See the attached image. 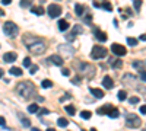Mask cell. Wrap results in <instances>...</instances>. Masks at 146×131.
Listing matches in <instances>:
<instances>
[{
    "label": "cell",
    "instance_id": "35",
    "mask_svg": "<svg viewBox=\"0 0 146 131\" xmlns=\"http://www.w3.org/2000/svg\"><path fill=\"white\" fill-rule=\"evenodd\" d=\"M121 64H123V63H121V60H117V61H111V66H113L114 68H120V67H121Z\"/></svg>",
    "mask_w": 146,
    "mask_h": 131
},
{
    "label": "cell",
    "instance_id": "21",
    "mask_svg": "<svg viewBox=\"0 0 146 131\" xmlns=\"http://www.w3.org/2000/svg\"><path fill=\"white\" fill-rule=\"evenodd\" d=\"M118 115H120V111H118L117 108H114V106L111 108V111L108 112V117H110V118H118Z\"/></svg>",
    "mask_w": 146,
    "mask_h": 131
},
{
    "label": "cell",
    "instance_id": "2",
    "mask_svg": "<svg viewBox=\"0 0 146 131\" xmlns=\"http://www.w3.org/2000/svg\"><path fill=\"white\" fill-rule=\"evenodd\" d=\"M3 32L7 35V37L15 38L16 35L19 34V28H18V25H15L13 22L7 20V22H5V25H3Z\"/></svg>",
    "mask_w": 146,
    "mask_h": 131
},
{
    "label": "cell",
    "instance_id": "23",
    "mask_svg": "<svg viewBox=\"0 0 146 131\" xmlns=\"http://www.w3.org/2000/svg\"><path fill=\"white\" fill-rule=\"evenodd\" d=\"M75 12H76L78 16H82L83 12H85V7H83L82 5H76V6H75Z\"/></svg>",
    "mask_w": 146,
    "mask_h": 131
},
{
    "label": "cell",
    "instance_id": "45",
    "mask_svg": "<svg viewBox=\"0 0 146 131\" xmlns=\"http://www.w3.org/2000/svg\"><path fill=\"white\" fill-rule=\"evenodd\" d=\"M85 22H86V23H91V15H86V16H85Z\"/></svg>",
    "mask_w": 146,
    "mask_h": 131
},
{
    "label": "cell",
    "instance_id": "9",
    "mask_svg": "<svg viewBox=\"0 0 146 131\" xmlns=\"http://www.w3.org/2000/svg\"><path fill=\"white\" fill-rule=\"evenodd\" d=\"M111 51H113L115 55H118V57H123V55L127 54V50L124 48L123 45H120V44H113V45H111Z\"/></svg>",
    "mask_w": 146,
    "mask_h": 131
},
{
    "label": "cell",
    "instance_id": "11",
    "mask_svg": "<svg viewBox=\"0 0 146 131\" xmlns=\"http://www.w3.org/2000/svg\"><path fill=\"white\" fill-rule=\"evenodd\" d=\"M94 32H95V38L98 39V41H101V42H105V41H107V38H108V37H107V34L102 32L100 28H95Z\"/></svg>",
    "mask_w": 146,
    "mask_h": 131
},
{
    "label": "cell",
    "instance_id": "42",
    "mask_svg": "<svg viewBox=\"0 0 146 131\" xmlns=\"http://www.w3.org/2000/svg\"><path fill=\"white\" fill-rule=\"evenodd\" d=\"M142 63L140 61H135V63H133V67H135V68H142Z\"/></svg>",
    "mask_w": 146,
    "mask_h": 131
},
{
    "label": "cell",
    "instance_id": "44",
    "mask_svg": "<svg viewBox=\"0 0 146 131\" xmlns=\"http://www.w3.org/2000/svg\"><path fill=\"white\" fill-rule=\"evenodd\" d=\"M140 114H143V115H146V105H143V106H140Z\"/></svg>",
    "mask_w": 146,
    "mask_h": 131
},
{
    "label": "cell",
    "instance_id": "41",
    "mask_svg": "<svg viewBox=\"0 0 146 131\" xmlns=\"http://www.w3.org/2000/svg\"><path fill=\"white\" fill-rule=\"evenodd\" d=\"M130 103H133V105L139 103V98H137V96H133V98H130Z\"/></svg>",
    "mask_w": 146,
    "mask_h": 131
},
{
    "label": "cell",
    "instance_id": "14",
    "mask_svg": "<svg viewBox=\"0 0 146 131\" xmlns=\"http://www.w3.org/2000/svg\"><path fill=\"white\" fill-rule=\"evenodd\" d=\"M102 86H104L105 89H113V88H114V82H113V79L110 77V76H105V77L102 79Z\"/></svg>",
    "mask_w": 146,
    "mask_h": 131
},
{
    "label": "cell",
    "instance_id": "16",
    "mask_svg": "<svg viewBox=\"0 0 146 131\" xmlns=\"http://www.w3.org/2000/svg\"><path fill=\"white\" fill-rule=\"evenodd\" d=\"M31 12H32L34 15H36V16H41V15L45 13V10H44L42 6H32L31 7Z\"/></svg>",
    "mask_w": 146,
    "mask_h": 131
},
{
    "label": "cell",
    "instance_id": "29",
    "mask_svg": "<svg viewBox=\"0 0 146 131\" xmlns=\"http://www.w3.org/2000/svg\"><path fill=\"white\" fill-rule=\"evenodd\" d=\"M133 5H135L136 12H140V7H142V0H133Z\"/></svg>",
    "mask_w": 146,
    "mask_h": 131
},
{
    "label": "cell",
    "instance_id": "37",
    "mask_svg": "<svg viewBox=\"0 0 146 131\" xmlns=\"http://www.w3.org/2000/svg\"><path fill=\"white\" fill-rule=\"evenodd\" d=\"M21 122H22L23 125H25V127H29V125H31V121L28 120V118H25V117H23L22 120H21Z\"/></svg>",
    "mask_w": 146,
    "mask_h": 131
},
{
    "label": "cell",
    "instance_id": "40",
    "mask_svg": "<svg viewBox=\"0 0 146 131\" xmlns=\"http://www.w3.org/2000/svg\"><path fill=\"white\" fill-rule=\"evenodd\" d=\"M80 80H82V79H80V76H76V77H73V80H72V82L75 83V85H80Z\"/></svg>",
    "mask_w": 146,
    "mask_h": 131
},
{
    "label": "cell",
    "instance_id": "13",
    "mask_svg": "<svg viewBox=\"0 0 146 131\" xmlns=\"http://www.w3.org/2000/svg\"><path fill=\"white\" fill-rule=\"evenodd\" d=\"M111 108H113V105H110V103H107V105H102L101 108H98V109H96V114H100V115H108V112L111 111Z\"/></svg>",
    "mask_w": 146,
    "mask_h": 131
},
{
    "label": "cell",
    "instance_id": "19",
    "mask_svg": "<svg viewBox=\"0 0 146 131\" xmlns=\"http://www.w3.org/2000/svg\"><path fill=\"white\" fill-rule=\"evenodd\" d=\"M9 73H10L12 76H16V77H19V76H22V70H21L19 67H12V68L9 70Z\"/></svg>",
    "mask_w": 146,
    "mask_h": 131
},
{
    "label": "cell",
    "instance_id": "31",
    "mask_svg": "<svg viewBox=\"0 0 146 131\" xmlns=\"http://www.w3.org/2000/svg\"><path fill=\"white\" fill-rule=\"evenodd\" d=\"M126 98H127L126 90H118V99H120V101H124Z\"/></svg>",
    "mask_w": 146,
    "mask_h": 131
},
{
    "label": "cell",
    "instance_id": "7",
    "mask_svg": "<svg viewBox=\"0 0 146 131\" xmlns=\"http://www.w3.org/2000/svg\"><path fill=\"white\" fill-rule=\"evenodd\" d=\"M47 13L50 15V18H58L60 15H62V7H60L58 5H56V3H51L47 9Z\"/></svg>",
    "mask_w": 146,
    "mask_h": 131
},
{
    "label": "cell",
    "instance_id": "22",
    "mask_svg": "<svg viewBox=\"0 0 146 131\" xmlns=\"http://www.w3.org/2000/svg\"><path fill=\"white\" fill-rule=\"evenodd\" d=\"M32 2H34V0H21V7H23V9L31 7L32 6Z\"/></svg>",
    "mask_w": 146,
    "mask_h": 131
},
{
    "label": "cell",
    "instance_id": "12",
    "mask_svg": "<svg viewBox=\"0 0 146 131\" xmlns=\"http://www.w3.org/2000/svg\"><path fill=\"white\" fill-rule=\"evenodd\" d=\"M36 41H41V38H38V37H32V35H27V37H23V44H25L27 47L32 45V44L36 42Z\"/></svg>",
    "mask_w": 146,
    "mask_h": 131
},
{
    "label": "cell",
    "instance_id": "30",
    "mask_svg": "<svg viewBox=\"0 0 146 131\" xmlns=\"http://www.w3.org/2000/svg\"><path fill=\"white\" fill-rule=\"evenodd\" d=\"M127 44H129L130 47H135V45H137V39H136V38L129 37V38H127Z\"/></svg>",
    "mask_w": 146,
    "mask_h": 131
},
{
    "label": "cell",
    "instance_id": "5",
    "mask_svg": "<svg viewBox=\"0 0 146 131\" xmlns=\"http://www.w3.org/2000/svg\"><path fill=\"white\" fill-rule=\"evenodd\" d=\"M105 55H107V48H104L101 45H94V48L91 51V57L94 60H100V58H104Z\"/></svg>",
    "mask_w": 146,
    "mask_h": 131
},
{
    "label": "cell",
    "instance_id": "33",
    "mask_svg": "<svg viewBox=\"0 0 146 131\" xmlns=\"http://www.w3.org/2000/svg\"><path fill=\"white\" fill-rule=\"evenodd\" d=\"M139 76H140V79H142L143 82H146V70L139 68Z\"/></svg>",
    "mask_w": 146,
    "mask_h": 131
},
{
    "label": "cell",
    "instance_id": "43",
    "mask_svg": "<svg viewBox=\"0 0 146 131\" xmlns=\"http://www.w3.org/2000/svg\"><path fill=\"white\" fill-rule=\"evenodd\" d=\"M62 73H63V76H70V70L69 68H63Z\"/></svg>",
    "mask_w": 146,
    "mask_h": 131
},
{
    "label": "cell",
    "instance_id": "17",
    "mask_svg": "<svg viewBox=\"0 0 146 131\" xmlns=\"http://www.w3.org/2000/svg\"><path fill=\"white\" fill-rule=\"evenodd\" d=\"M58 29L60 31H66V29H69V22L66 20V19H62V20H58Z\"/></svg>",
    "mask_w": 146,
    "mask_h": 131
},
{
    "label": "cell",
    "instance_id": "15",
    "mask_svg": "<svg viewBox=\"0 0 146 131\" xmlns=\"http://www.w3.org/2000/svg\"><path fill=\"white\" fill-rule=\"evenodd\" d=\"M16 53H6L5 55H3V61L5 63H13L15 60H16Z\"/></svg>",
    "mask_w": 146,
    "mask_h": 131
},
{
    "label": "cell",
    "instance_id": "46",
    "mask_svg": "<svg viewBox=\"0 0 146 131\" xmlns=\"http://www.w3.org/2000/svg\"><path fill=\"white\" fill-rule=\"evenodd\" d=\"M5 124H6L5 118H3V117H0V125H5Z\"/></svg>",
    "mask_w": 146,
    "mask_h": 131
},
{
    "label": "cell",
    "instance_id": "8",
    "mask_svg": "<svg viewBox=\"0 0 146 131\" xmlns=\"http://www.w3.org/2000/svg\"><path fill=\"white\" fill-rule=\"evenodd\" d=\"M57 48H58V53L63 57H72L73 54H75V50H73L70 45H66V44H60Z\"/></svg>",
    "mask_w": 146,
    "mask_h": 131
},
{
    "label": "cell",
    "instance_id": "39",
    "mask_svg": "<svg viewBox=\"0 0 146 131\" xmlns=\"http://www.w3.org/2000/svg\"><path fill=\"white\" fill-rule=\"evenodd\" d=\"M36 71H38V66H31V67H29V73H31V74H35Z\"/></svg>",
    "mask_w": 146,
    "mask_h": 131
},
{
    "label": "cell",
    "instance_id": "4",
    "mask_svg": "<svg viewBox=\"0 0 146 131\" xmlns=\"http://www.w3.org/2000/svg\"><path fill=\"white\" fill-rule=\"evenodd\" d=\"M79 67V71L80 74H85L88 79H92L95 76V68L91 66V64H86V63H82V64H78Z\"/></svg>",
    "mask_w": 146,
    "mask_h": 131
},
{
    "label": "cell",
    "instance_id": "10",
    "mask_svg": "<svg viewBox=\"0 0 146 131\" xmlns=\"http://www.w3.org/2000/svg\"><path fill=\"white\" fill-rule=\"evenodd\" d=\"M48 60H50V63L51 64H54V66H63V57L62 55H58V54H53V55H50V58H48Z\"/></svg>",
    "mask_w": 146,
    "mask_h": 131
},
{
    "label": "cell",
    "instance_id": "36",
    "mask_svg": "<svg viewBox=\"0 0 146 131\" xmlns=\"http://www.w3.org/2000/svg\"><path fill=\"white\" fill-rule=\"evenodd\" d=\"M23 67H31V58L29 57L23 58Z\"/></svg>",
    "mask_w": 146,
    "mask_h": 131
},
{
    "label": "cell",
    "instance_id": "24",
    "mask_svg": "<svg viewBox=\"0 0 146 131\" xmlns=\"http://www.w3.org/2000/svg\"><path fill=\"white\" fill-rule=\"evenodd\" d=\"M64 111H66L67 114H70V115H75V112H76L75 106H72V105H66V106H64Z\"/></svg>",
    "mask_w": 146,
    "mask_h": 131
},
{
    "label": "cell",
    "instance_id": "38",
    "mask_svg": "<svg viewBox=\"0 0 146 131\" xmlns=\"http://www.w3.org/2000/svg\"><path fill=\"white\" fill-rule=\"evenodd\" d=\"M38 114H40V115H48V114H50V111H48L47 108H40Z\"/></svg>",
    "mask_w": 146,
    "mask_h": 131
},
{
    "label": "cell",
    "instance_id": "18",
    "mask_svg": "<svg viewBox=\"0 0 146 131\" xmlns=\"http://www.w3.org/2000/svg\"><path fill=\"white\" fill-rule=\"evenodd\" d=\"M91 93L94 95L96 99H101V98L104 96V92H102L101 89H95V88H92V89H91Z\"/></svg>",
    "mask_w": 146,
    "mask_h": 131
},
{
    "label": "cell",
    "instance_id": "28",
    "mask_svg": "<svg viewBox=\"0 0 146 131\" xmlns=\"http://www.w3.org/2000/svg\"><path fill=\"white\" fill-rule=\"evenodd\" d=\"M72 32L75 34V35H78V34H82V32H83V29H82V26H80V25H75V26H73V29H72Z\"/></svg>",
    "mask_w": 146,
    "mask_h": 131
},
{
    "label": "cell",
    "instance_id": "34",
    "mask_svg": "<svg viewBox=\"0 0 146 131\" xmlns=\"http://www.w3.org/2000/svg\"><path fill=\"white\" fill-rule=\"evenodd\" d=\"M102 7H104V9H107L108 12H111V10H113V6H111V3H108V2H104V3H102Z\"/></svg>",
    "mask_w": 146,
    "mask_h": 131
},
{
    "label": "cell",
    "instance_id": "47",
    "mask_svg": "<svg viewBox=\"0 0 146 131\" xmlns=\"http://www.w3.org/2000/svg\"><path fill=\"white\" fill-rule=\"evenodd\" d=\"M10 2H12V0H2L3 5H10Z\"/></svg>",
    "mask_w": 146,
    "mask_h": 131
},
{
    "label": "cell",
    "instance_id": "32",
    "mask_svg": "<svg viewBox=\"0 0 146 131\" xmlns=\"http://www.w3.org/2000/svg\"><path fill=\"white\" fill-rule=\"evenodd\" d=\"M75 38H76V35L73 34V32H70V34H67V35H66V39H67V42L75 41Z\"/></svg>",
    "mask_w": 146,
    "mask_h": 131
},
{
    "label": "cell",
    "instance_id": "27",
    "mask_svg": "<svg viewBox=\"0 0 146 131\" xmlns=\"http://www.w3.org/2000/svg\"><path fill=\"white\" fill-rule=\"evenodd\" d=\"M41 86H42L44 89H47V88H53V82L45 79V80H42V82H41Z\"/></svg>",
    "mask_w": 146,
    "mask_h": 131
},
{
    "label": "cell",
    "instance_id": "51",
    "mask_svg": "<svg viewBox=\"0 0 146 131\" xmlns=\"http://www.w3.org/2000/svg\"><path fill=\"white\" fill-rule=\"evenodd\" d=\"M3 15H5V12H3L2 9H0V16H3Z\"/></svg>",
    "mask_w": 146,
    "mask_h": 131
},
{
    "label": "cell",
    "instance_id": "48",
    "mask_svg": "<svg viewBox=\"0 0 146 131\" xmlns=\"http://www.w3.org/2000/svg\"><path fill=\"white\" fill-rule=\"evenodd\" d=\"M69 98H70V95H69V93H66V96H63V98H62V101H66V99H69Z\"/></svg>",
    "mask_w": 146,
    "mask_h": 131
},
{
    "label": "cell",
    "instance_id": "25",
    "mask_svg": "<svg viewBox=\"0 0 146 131\" xmlns=\"http://www.w3.org/2000/svg\"><path fill=\"white\" fill-rule=\"evenodd\" d=\"M57 124H58V127H67L69 125V121L66 120V118H58Z\"/></svg>",
    "mask_w": 146,
    "mask_h": 131
},
{
    "label": "cell",
    "instance_id": "3",
    "mask_svg": "<svg viewBox=\"0 0 146 131\" xmlns=\"http://www.w3.org/2000/svg\"><path fill=\"white\" fill-rule=\"evenodd\" d=\"M28 50H29L31 54L41 55V54H44V51H45V44H44L42 41H36V42H34L32 45L28 47Z\"/></svg>",
    "mask_w": 146,
    "mask_h": 131
},
{
    "label": "cell",
    "instance_id": "20",
    "mask_svg": "<svg viewBox=\"0 0 146 131\" xmlns=\"http://www.w3.org/2000/svg\"><path fill=\"white\" fill-rule=\"evenodd\" d=\"M38 111H40V106L36 105V103H31V105L28 106V112H29V114H36Z\"/></svg>",
    "mask_w": 146,
    "mask_h": 131
},
{
    "label": "cell",
    "instance_id": "50",
    "mask_svg": "<svg viewBox=\"0 0 146 131\" xmlns=\"http://www.w3.org/2000/svg\"><path fill=\"white\" fill-rule=\"evenodd\" d=\"M2 77H3V70L0 68V79H2Z\"/></svg>",
    "mask_w": 146,
    "mask_h": 131
},
{
    "label": "cell",
    "instance_id": "26",
    "mask_svg": "<svg viewBox=\"0 0 146 131\" xmlns=\"http://www.w3.org/2000/svg\"><path fill=\"white\" fill-rule=\"evenodd\" d=\"M91 117H92V112L91 111H82L80 112V118H83V120H89Z\"/></svg>",
    "mask_w": 146,
    "mask_h": 131
},
{
    "label": "cell",
    "instance_id": "6",
    "mask_svg": "<svg viewBox=\"0 0 146 131\" xmlns=\"http://www.w3.org/2000/svg\"><path fill=\"white\" fill-rule=\"evenodd\" d=\"M126 121H127V125L130 128H139L140 124H142V120L136 114H127L126 115Z\"/></svg>",
    "mask_w": 146,
    "mask_h": 131
},
{
    "label": "cell",
    "instance_id": "49",
    "mask_svg": "<svg viewBox=\"0 0 146 131\" xmlns=\"http://www.w3.org/2000/svg\"><path fill=\"white\" fill-rule=\"evenodd\" d=\"M140 39H142V41H146V34H143V35H140Z\"/></svg>",
    "mask_w": 146,
    "mask_h": 131
},
{
    "label": "cell",
    "instance_id": "1",
    "mask_svg": "<svg viewBox=\"0 0 146 131\" xmlns=\"http://www.w3.org/2000/svg\"><path fill=\"white\" fill-rule=\"evenodd\" d=\"M16 92L21 95L23 99H27V101L31 99L32 96H35V95H36V90H35L34 83L29 82V80H27V82H21L19 85H18V88H16Z\"/></svg>",
    "mask_w": 146,
    "mask_h": 131
}]
</instances>
